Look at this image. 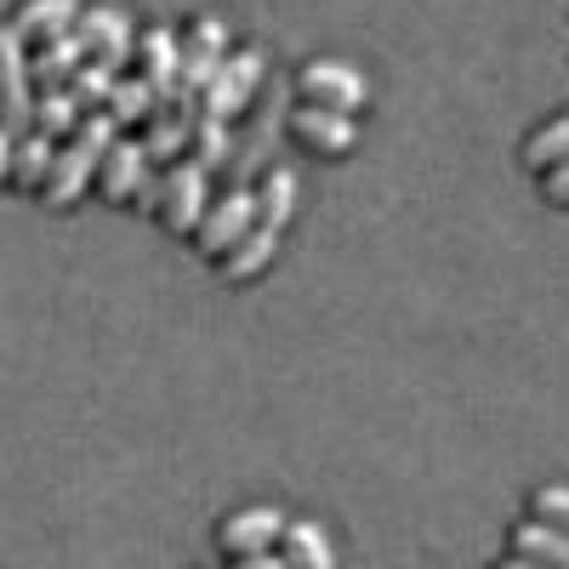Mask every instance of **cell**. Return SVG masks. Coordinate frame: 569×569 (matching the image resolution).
Segmentation results:
<instances>
[{"label": "cell", "mask_w": 569, "mask_h": 569, "mask_svg": "<svg viewBox=\"0 0 569 569\" xmlns=\"http://www.w3.org/2000/svg\"><path fill=\"white\" fill-rule=\"evenodd\" d=\"M211 206V171H200L194 160H177L154 177V200L149 211L160 217V228L171 233V240H194V228Z\"/></svg>", "instance_id": "obj_2"}, {"label": "cell", "mask_w": 569, "mask_h": 569, "mask_svg": "<svg viewBox=\"0 0 569 569\" xmlns=\"http://www.w3.org/2000/svg\"><path fill=\"white\" fill-rule=\"evenodd\" d=\"M188 160H194L200 171H217V166H228V126L200 114V126H194V142H188Z\"/></svg>", "instance_id": "obj_25"}, {"label": "cell", "mask_w": 569, "mask_h": 569, "mask_svg": "<svg viewBox=\"0 0 569 569\" xmlns=\"http://www.w3.org/2000/svg\"><path fill=\"white\" fill-rule=\"evenodd\" d=\"M114 80H120V69H109V63H80L74 69V80H69V98L86 109V114H103V103H109V91H114Z\"/></svg>", "instance_id": "obj_24"}, {"label": "cell", "mask_w": 569, "mask_h": 569, "mask_svg": "<svg viewBox=\"0 0 569 569\" xmlns=\"http://www.w3.org/2000/svg\"><path fill=\"white\" fill-rule=\"evenodd\" d=\"M273 552L284 569H337V547L319 530V518H284V536Z\"/></svg>", "instance_id": "obj_15"}, {"label": "cell", "mask_w": 569, "mask_h": 569, "mask_svg": "<svg viewBox=\"0 0 569 569\" xmlns=\"http://www.w3.org/2000/svg\"><path fill=\"white\" fill-rule=\"evenodd\" d=\"M530 518L569 536V485H536L530 490Z\"/></svg>", "instance_id": "obj_26"}, {"label": "cell", "mask_w": 569, "mask_h": 569, "mask_svg": "<svg viewBox=\"0 0 569 569\" xmlns=\"http://www.w3.org/2000/svg\"><path fill=\"white\" fill-rule=\"evenodd\" d=\"M262 74H268V58H262V46H240V52H228L222 58V69L206 80V91H200V114L206 120H222V126H233L246 109H251V98L262 91Z\"/></svg>", "instance_id": "obj_3"}, {"label": "cell", "mask_w": 569, "mask_h": 569, "mask_svg": "<svg viewBox=\"0 0 569 569\" xmlns=\"http://www.w3.org/2000/svg\"><path fill=\"white\" fill-rule=\"evenodd\" d=\"M52 154H58V142L46 137V131L12 137V182H18V188H34V194H40L46 171H52Z\"/></svg>", "instance_id": "obj_22"}, {"label": "cell", "mask_w": 569, "mask_h": 569, "mask_svg": "<svg viewBox=\"0 0 569 569\" xmlns=\"http://www.w3.org/2000/svg\"><path fill=\"white\" fill-rule=\"evenodd\" d=\"M297 98L313 109H337V114H359L370 103V80L365 69H353L348 58H308L297 69Z\"/></svg>", "instance_id": "obj_4"}, {"label": "cell", "mask_w": 569, "mask_h": 569, "mask_svg": "<svg viewBox=\"0 0 569 569\" xmlns=\"http://www.w3.org/2000/svg\"><path fill=\"white\" fill-rule=\"evenodd\" d=\"M233 569H284L279 552H257V558H233Z\"/></svg>", "instance_id": "obj_29"}, {"label": "cell", "mask_w": 569, "mask_h": 569, "mask_svg": "<svg viewBox=\"0 0 569 569\" xmlns=\"http://www.w3.org/2000/svg\"><path fill=\"white\" fill-rule=\"evenodd\" d=\"M80 120H86V109L69 98V86H58V91H34V131H46L52 142H69V137L80 131Z\"/></svg>", "instance_id": "obj_23"}, {"label": "cell", "mask_w": 569, "mask_h": 569, "mask_svg": "<svg viewBox=\"0 0 569 569\" xmlns=\"http://www.w3.org/2000/svg\"><path fill=\"white\" fill-rule=\"evenodd\" d=\"M80 63H86L80 34L40 40L34 52H29V80H34V91H58V86H69V80H74V69H80Z\"/></svg>", "instance_id": "obj_17"}, {"label": "cell", "mask_w": 569, "mask_h": 569, "mask_svg": "<svg viewBox=\"0 0 569 569\" xmlns=\"http://www.w3.org/2000/svg\"><path fill=\"white\" fill-rule=\"evenodd\" d=\"M284 131H291L297 149L319 154V160H337L359 142V120L353 114H337V109H313V103H297L284 114Z\"/></svg>", "instance_id": "obj_11"}, {"label": "cell", "mask_w": 569, "mask_h": 569, "mask_svg": "<svg viewBox=\"0 0 569 569\" xmlns=\"http://www.w3.org/2000/svg\"><path fill=\"white\" fill-rule=\"evenodd\" d=\"M98 194L109 206H131V200L149 206L154 200V166H149V154H142L137 137H114L109 142V154L98 166Z\"/></svg>", "instance_id": "obj_8"}, {"label": "cell", "mask_w": 569, "mask_h": 569, "mask_svg": "<svg viewBox=\"0 0 569 569\" xmlns=\"http://www.w3.org/2000/svg\"><path fill=\"white\" fill-rule=\"evenodd\" d=\"M114 137H120V131L109 126V114H86L80 131H74L69 142H58L52 171H46V182H40V200L52 206V211H69L86 188L98 182V166H103V154H109Z\"/></svg>", "instance_id": "obj_1"}, {"label": "cell", "mask_w": 569, "mask_h": 569, "mask_svg": "<svg viewBox=\"0 0 569 569\" xmlns=\"http://www.w3.org/2000/svg\"><path fill=\"white\" fill-rule=\"evenodd\" d=\"M80 46L91 63H109V69H131V52H137V18L126 7H114V0H103V7H80V23H74Z\"/></svg>", "instance_id": "obj_6"}, {"label": "cell", "mask_w": 569, "mask_h": 569, "mask_svg": "<svg viewBox=\"0 0 569 569\" xmlns=\"http://www.w3.org/2000/svg\"><path fill=\"white\" fill-rule=\"evenodd\" d=\"M541 194H547L552 206H563V211H569V160H558V166H547V171H541Z\"/></svg>", "instance_id": "obj_27"}, {"label": "cell", "mask_w": 569, "mask_h": 569, "mask_svg": "<svg viewBox=\"0 0 569 569\" xmlns=\"http://www.w3.org/2000/svg\"><path fill=\"white\" fill-rule=\"evenodd\" d=\"M496 569H536V563H525V558H512V552H507V558H501Z\"/></svg>", "instance_id": "obj_30"}, {"label": "cell", "mask_w": 569, "mask_h": 569, "mask_svg": "<svg viewBox=\"0 0 569 569\" xmlns=\"http://www.w3.org/2000/svg\"><path fill=\"white\" fill-rule=\"evenodd\" d=\"M279 536H284L279 507H240L217 525V552L222 558H257V552H273Z\"/></svg>", "instance_id": "obj_12"}, {"label": "cell", "mask_w": 569, "mask_h": 569, "mask_svg": "<svg viewBox=\"0 0 569 569\" xmlns=\"http://www.w3.org/2000/svg\"><path fill=\"white\" fill-rule=\"evenodd\" d=\"M177 52H182V74H177V91H188V98H200L206 80L222 69V58L233 52L228 46V18L222 12H194L182 23L177 34Z\"/></svg>", "instance_id": "obj_5"}, {"label": "cell", "mask_w": 569, "mask_h": 569, "mask_svg": "<svg viewBox=\"0 0 569 569\" xmlns=\"http://www.w3.org/2000/svg\"><path fill=\"white\" fill-rule=\"evenodd\" d=\"M507 552H512V558H525V563H536V569H569V536L552 530V525H536V518L512 525Z\"/></svg>", "instance_id": "obj_18"}, {"label": "cell", "mask_w": 569, "mask_h": 569, "mask_svg": "<svg viewBox=\"0 0 569 569\" xmlns=\"http://www.w3.org/2000/svg\"><path fill=\"white\" fill-rule=\"evenodd\" d=\"M518 154H525V166L541 177L547 166H558V160H569V109H558V114H547L530 137H525V149H518Z\"/></svg>", "instance_id": "obj_21"}, {"label": "cell", "mask_w": 569, "mask_h": 569, "mask_svg": "<svg viewBox=\"0 0 569 569\" xmlns=\"http://www.w3.org/2000/svg\"><path fill=\"white\" fill-rule=\"evenodd\" d=\"M273 257H279V228H268V222H257L240 246H233L222 262H217V273L228 279V284H257L268 268H273Z\"/></svg>", "instance_id": "obj_16"}, {"label": "cell", "mask_w": 569, "mask_h": 569, "mask_svg": "<svg viewBox=\"0 0 569 569\" xmlns=\"http://www.w3.org/2000/svg\"><path fill=\"white\" fill-rule=\"evenodd\" d=\"M0 131H34V80H29V46L0 23Z\"/></svg>", "instance_id": "obj_7"}, {"label": "cell", "mask_w": 569, "mask_h": 569, "mask_svg": "<svg viewBox=\"0 0 569 569\" xmlns=\"http://www.w3.org/2000/svg\"><path fill=\"white\" fill-rule=\"evenodd\" d=\"M251 228H257V200H251V188H228V194H217V200L206 206V217H200V228H194V246H200V257L222 262Z\"/></svg>", "instance_id": "obj_9"}, {"label": "cell", "mask_w": 569, "mask_h": 569, "mask_svg": "<svg viewBox=\"0 0 569 569\" xmlns=\"http://www.w3.org/2000/svg\"><path fill=\"white\" fill-rule=\"evenodd\" d=\"M194 126H200V98H188V91H177L171 103H160L149 114V126H142V154H149V166H177L188 160V142H194Z\"/></svg>", "instance_id": "obj_10"}, {"label": "cell", "mask_w": 569, "mask_h": 569, "mask_svg": "<svg viewBox=\"0 0 569 569\" xmlns=\"http://www.w3.org/2000/svg\"><path fill=\"white\" fill-rule=\"evenodd\" d=\"M137 74L149 80V91L160 103L177 98V74H182V52H177V34L166 23H149V29H137V52H131Z\"/></svg>", "instance_id": "obj_13"}, {"label": "cell", "mask_w": 569, "mask_h": 569, "mask_svg": "<svg viewBox=\"0 0 569 569\" xmlns=\"http://www.w3.org/2000/svg\"><path fill=\"white\" fill-rule=\"evenodd\" d=\"M251 200H257V222H268V228H279V233H284V222L297 217V171L268 166V171H262V182L251 188Z\"/></svg>", "instance_id": "obj_19"}, {"label": "cell", "mask_w": 569, "mask_h": 569, "mask_svg": "<svg viewBox=\"0 0 569 569\" xmlns=\"http://www.w3.org/2000/svg\"><path fill=\"white\" fill-rule=\"evenodd\" d=\"M160 109V98L149 91V80L142 74H120L114 80V91H109V103H103V114H109V126L114 131H131V126H149V114Z\"/></svg>", "instance_id": "obj_20"}, {"label": "cell", "mask_w": 569, "mask_h": 569, "mask_svg": "<svg viewBox=\"0 0 569 569\" xmlns=\"http://www.w3.org/2000/svg\"><path fill=\"white\" fill-rule=\"evenodd\" d=\"M12 182V131H0V188Z\"/></svg>", "instance_id": "obj_28"}, {"label": "cell", "mask_w": 569, "mask_h": 569, "mask_svg": "<svg viewBox=\"0 0 569 569\" xmlns=\"http://www.w3.org/2000/svg\"><path fill=\"white\" fill-rule=\"evenodd\" d=\"M74 23H80V0H18L12 18H7V29L29 46V52H34L40 40L74 34Z\"/></svg>", "instance_id": "obj_14"}]
</instances>
